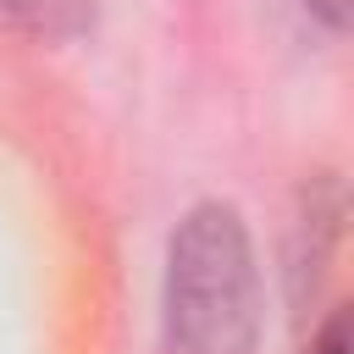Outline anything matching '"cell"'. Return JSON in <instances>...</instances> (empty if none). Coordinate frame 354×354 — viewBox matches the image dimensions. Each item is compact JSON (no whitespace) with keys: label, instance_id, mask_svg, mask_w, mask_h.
I'll return each mask as SVG.
<instances>
[{"label":"cell","instance_id":"6da1fadb","mask_svg":"<svg viewBox=\"0 0 354 354\" xmlns=\"http://www.w3.org/2000/svg\"><path fill=\"white\" fill-rule=\"evenodd\" d=\"M260 277L243 216L232 205H194L166 254L160 354H254Z\"/></svg>","mask_w":354,"mask_h":354},{"label":"cell","instance_id":"7a4b0ae2","mask_svg":"<svg viewBox=\"0 0 354 354\" xmlns=\"http://www.w3.org/2000/svg\"><path fill=\"white\" fill-rule=\"evenodd\" d=\"M100 0H0V11L33 39H77Z\"/></svg>","mask_w":354,"mask_h":354},{"label":"cell","instance_id":"3957f363","mask_svg":"<svg viewBox=\"0 0 354 354\" xmlns=\"http://www.w3.org/2000/svg\"><path fill=\"white\" fill-rule=\"evenodd\" d=\"M304 354H348V315H343V310H332V315H326V326L310 337V348H304Z\"/></svg>","mask_w":354,"mask_h":354},{"label":"cell","instance_id":"277c9868","mask_svg":"<svg viewBox=\"0 0 354 354\" xmlns=\"http://www.w3.org/2000/svg\"><path fill=\"white\" fill-rule=\"evenodd\" d=\"M310 6H315L332 28H343V22H348V0H310Z\"/></svg>","mask_w":354,"mask_h":354}]
</instances>
